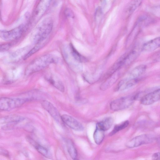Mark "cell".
I'll return each mask as SVG.
<instances>
[{
    "label": "cell",
    "mask_w": 160,
    "mask_h": 160,
    "mask_svg": "<svg viewBox=\"0 0 160 160\" xmlns=\"http://www.w3.org/2000/svg\"><path fill=\"white\" fill-rule=\"evenodd\" d=\"M118 78L115 75H111L101 85L100 88L103 90L108 89L114 83Z\"/></svg>",
    "instance_id": "cell-21"
},
{
    "label": "cell",
    "mask_w": 160,
    "mask_h": 160,
    "mask_svg": "<svg viewBox=\"0 0 160 160\" xmlns=\"http://www.w3.org/2000/svg\"><path fill=\"white\" fill-rule=\"evenodd\" d=\"M104 131L96 126L93 134V138L95 142L98 145L100 144L104 138Z\"/></svg>",
    "instance_id": "cell-19"
},
{
    "label": "cell",
    "mask_w": 160,
    "mask_h": 160,
    "mask_svg": "<svg viewBox=\"0 0 160 160\" xmlns=\"http://www.w3.org/2000/svg\"><path fill=\"white\" fill-rule=\"evenodd\" d=\"M29 100V98L2 97L0 99V108L2 111H8L21 106Z\"/></svg>",
    "instance_id": "cell-4"
},
{
    "label": "cell",
    "mask_w": 160,
    "mask_h": 160,
    "mask_svg": "<svg viewBox=\"0 0 160 160\" xmlns=\"http://www.w3.org/2000/svg\"><path fill=\"white\" fill-rule=\"evenodd\" d=\"M42 106L57 122L62 121L61 117L56 107L50 102L44 100L41 102Z\"/></svg>",
    "instance_id": "cell-10"
},
{
    "label": "cell",
    "mask_w": 160,
    "mask_h": 160,
    "mask_svg": "<svg viewBox=\"0 0 160 160\" xmlns=\"http://www.w3.org/2000/svg\"><path fill=\"white\" fill-rule=\"evenodd\" d=\"M61 117L62 121L70 128L78 131L83 130L82 124L73 117L67 114H63Z\"/></svg>",
    "instance_id": "cell-9"
},
{
    "label": "cell",
    "mask_w": 160,
    "mask_h": 160,
    "mask_svg": "<svg viewBox=\"0 0 160 160\" xmlns=\"http://www.w3.org/2000/svg\"><path fill=\"white\" fill-rule=\"evenodd\" d=\"M151 59L156 62H160V51L153 54L151 56Z\"/></svg>",
    "instance_id": "cell-24"
},
{
    "label": "cell",
    "mask_w": 160,
    "mask_h": 160,
    "mask_svg": "<svg viewBox=\"0 0 160 160\" xmlns=\"http://www.w3.org/2000/svg\"><path fill=\"white\" fill-rule=\"evenodd\" d=\"M24 118L18 115H10L1 118V123L4 125V127L13 126L23 121Z\"/></svg>",
    "instance_id": "cell-11"
},
{
    "label": "cell",
    "mask_w": 160,
    "mask_h": 160,
    "mask_svg": "<svg viewBox=\"0 0 160 160\" xmlns=\"http://www.w3.org/2000/svg\"><path fill=\"white\" fill-rule=\"evenodd\" d=\"M53 22L50 18L43 20L38 26L33 36V41L37 44L43 42L51 32L53 27Z\"/></svg>",
    "instance_id": "cell-2"
},
{
    "label": "cell",
    "mask_w": 160,
    "mask_h": 160,
    "mask_svg": "<svg viewBox=\"0 0 160 160\" xmlns=\"http://www.w3.org/2000/svg\"><path fill=\"white\" fill-rule=\"evenodd\" d=\"M146 68L145 65H139L132 70L127 78L131 79L138 78L145 72Z\"/></svg>",
    "instance_id": "cell-14"
},
{
    "label": "cell",
    "mask_w": 160,
    "mask_h": 160,
    "mask_svg": "<svg viewBox=\"0 0 160 160\" xmlns=\"http://www.w3.org/2000/svg\"><path fill=\"white\" fill-rule=\"evenodd\" d=\"M113 122V119L111 117H108L97 123L96 126L105 131L111 128Z\"/></svg>",
    "instance_id": "cell-18"
},
{
    "label": "cell",
    "mask_w": 160,
    "mask_h": 160,
    "mask_svg": "<svg viewBox=\"0 0 160 160\" xmlns=\"http://www.w3.org/2000/svg\"><path fill=\"white\" fill-rule=\"evenodd\" d=\"M65 142L68 151L73 160H79L78 158V153L77 149L72 141L70 139H67Z\"/></svg>",
    "instance_id": "cell-16"
},
{
    "label": "cell",
    "mask_w": 160,
    "mask_h": 160,
    "mask_svg": "<svg viewBox=\"0 0 160 160\" xmlns=\"http://www.w3.org/2000/svg\"><path fill=\"white\" fill-rule=\"evenodd\" d=\"M70 48L72 55L76 60L80 62L86 61L85 58L81 55L72 45H71Z\"/></svg>",
    "instance_id": "cell-23"
},
{
    "label": "cell",
    "mask_w": 160,
    "mask_h": 160,
    "mask_svg": "<svg viewBox=\"0 0 160 160\" xmlns=\"http://www.w3.org/2000/svg\"><path fill=\"white\" fill-rule=\"evenodd\" d=\"M142 2V1L141 0H132L131 1L126 8V13L130 15L133 13L141 5Z\"/></svg>",
    "instance_id": "cell-20"
},
{
    "label": "cell",
    "mask_w": 160,
    "mask_h": 160,
    "mask_svg": "<svg viewBox=\"0 0 160 160\" xmlns=\"http://www.w3.org/2000/svg\"><path fill=\"white\" fill-rule=\"evenodd\" d=\"M50 83L60 91L63 92L64 91V86L60 80L54 76H50L46 78Z\"/></svg>",
    "instance_id": "cell-17"
},
{
    "label": "cell",
    "mask_w": 160,
    "mask_h": 160,
    "mask_svg": "<svg viewBox=\"0 0 160 160\" xmlns=\"http://www.w3.org/2000/svg\"><path fill=\"white\" fill-rule=\"evenodd\" d=\"M56 61V59L52 55L41 56L33 60L28 66L25 71V75H29L40 71Z\"/></svg>",
    "instance_id": "cell-1"
},
{
    "label": "cell",
    "mask_w": 160,
    "mask_h": 160,
    "mask_svg": "<svg viewBox=\"0 0 160 160\" xmlns=\"http://www.w3.org/2000/svg\"><path fill=\"white\" fill-rule=\"evenodd\" d=\"M65 14L67 17L69 18H73L74 14L69 9L67 8L65 10Z\"/></svg>",
    "instance_id": "cell-25"
},
{
    "label": "cell",
    "mask_w": 160,
    "mask_h": 160,
    "mask_svg": "<svg viewBox=\"0 0 160 160\" xmlns=\"http://www.w3.org/2000/svg\"><path fill=\"white\" fill-rule=\"evenodd\" d=\"M0 152L1 155L5 157H8V156L9 153L8 151L2 148H0Z\"/></svg>",
    "instance_id": "cell-28"
},
{
    "label": "cell",
    "mask_w": 160,
    "mask_h": 160,
    "mask_svg": "<svg viewBox=\"0 0 160 160\" xmlns=\"http://www.w3.org/2000/svg\"><path fill=\"white\" fill-rule=\"evenodd\" d=\"M138 94L134 95L123 97L112 101L110 104V108L114 111L124 109L131 106L138 96Z\"/></svg>",
    "instance_id": "cell-3"
},
{
    "label": "cell",
    "mask_w": 160,
    "mask_h": 160,
    "mask_svg": "<svg viewBox=\"0 0 160 160\" xmlns=\"http://www.w3.org/2000/svg\"><path fill=\"white\" fill-rule=\"evenodd\" d=\"M27 139L40 154L46 158H50L51 157L50 153L46 148L38 144L30 138H28Z\"/></svg>",
    "instance_id": "cell-15"
},
{
    "label": "cell",
    "mask_w": 160,
    "mask_h": 160,
    "mask_svg": "<svg viewBox=\"0 0 160 160\" xmlns=\"http://www.w3.org/2000/svg\"><path fill=\"white\" fill-rule=\"evenodd\" d=\"M51 0H44L40 1L37 5L33 13L32 20L37 22L38 20L45 12L49 7Z\"/></svg>",
    "instance_id": "cell-7"
},
{
    "label": "cell",
    "mask_w": 160,
    "mask_h": 160,
    "mask_svg": "<svg viewBox=\"0 0 160 160\" xmlns=\"http://www.w3.org/2000/svg\"><path fill=\"white\" fill-rule=\"evenodd\" d=\"M159 147L160 148V144L159 145Z\"/></svg>",
    "instance_id": "cell-29"
},
{
    "label": "cell",
    "mask_w": 160,
    "mask_h": 160,
    "mask_svg": "<svg viewBox=\"0 0 160 160\" xmlns=\"http://www.w3.org/2000/svg\"><path fill=\"white\" fill-rule=\"evenodd\" d=\"M160 48V36L156 38L145 43L142 50L145 52L154 51Z\"/></svg>",
    "instance_id": "cell-12"
},
{
    "label": "cell",
    "mask_w": 160,
    "mask_h": 160,
    "mask_svg": "<svg viewBox=\"0 0 160 160\" xmlns=\"http://www.w3.org/2000/svg\"><path fill=\"white\" fill-rule=\"evenodd\" d=\"M24 24H22L10 30H2L0 32V38L6 41H12L20 38L25 28Z\"/></svg>",
    "instance_id": "cell-5"
},
{
    "label": "cell",
    "mask_w": 160,
    "mask_h": 160,
    "mask_svg": "<svg viewBox=\"0 0 160 160\" xmlns=\"http://www.w3.org/2000/svg\"><path fill=\"white\" fill-rule=\"evenodd\" d=\"M160 100V88L156 89L144 96L140 100V103L143 105L152 104Z\"/></svg>",
    "instance_id": "cell-8"
},
{
    "label": "cell",
    "mask_w": 160,
    "mask_h": 160,
    "mask_svg": "<svg viewBox=\"0 0 160 160\" xmlns=\"http://www.w3.org/2000/svg\"><path fill=\"white\" fill-rule=\"evenodd\" d=\"M138 81V78L129 79L126 78L121 80L118 83L117 89L123 90L130 88L136 84Z\"/></svg>",
    "instance_id": "cell-13"
},
{
    "label": "cell",
    "mask_w": 160,
    "mask_h": 160,
    "mask_svg": "<svg viewBox=\"0 0 160 160\" xmlns=\"http://www.w3.org/2000/svg\"><path fill=\"white\" fill-rule=\"evenodd\" d=\"M152 160H160V152L154 153L152 156Z\"/></svg>",
    "instance_id": "cell-27"
},
{
    "label": "cell",
    "mask_w": 160,
    "mask_h": 160,
    "mask_svg": "<svg viewBox=\"0 0 160 160\" xmlns=\"http://www.w3.org/2000/svg\"><path fill=\"white\" fill-rule=\"evenodd\" d=\"M129 124V121H126L120 124L116 125L114 128L112 130L110 133L109 135L112 136L115 134L120 131L126 128L128 125Z\"/></svg>",
    "instance_id": "cell-22"
},
{
    "label": "cell",
    "mask_w": 160,
    "mask_h": 160,
    "mask_svg": "<svg viewBox=\"0 0 160 160\" xmlns=\"http://www.w3.org/2000/svg\"><path fill=\"white\" fill-rule=\"evenodd\" d=\"M10 45L9 44H5L1 45L0 50L3 51L8 50L10 47Z\"/></svg>",
    "instance_id": "cell-26"
},
{
    "label": "cell",
    "mask_w": 160,
    "mask_h": 160,
    "mask_svg": "<svg viewBox=\"0 0 160 160\" xmlns=\"http://www.w3.org/2000/svg\"><path fill=\"white\" fill-rule=\"evenodd\" d=\"M155 137L150 134H143L133 138L127 142L126 146L128 148H133L141 145L153 142Z\"/></svg>",
    "instance_id": "cell-6"
}]
</instances>
